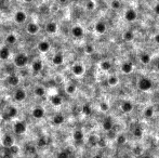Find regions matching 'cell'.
Here are the masks:
<instances>
[{
	"label": "cell",
	"mask_w": 159,
	"mask_h": 158,
	"mask_svg": "<svg viewBox=\"0 0 159 158\" xmlns=\"http://www.w3.org/2000/svg\"><path fill=\"white\" fill-rule=\"evenodd\" d=\"M27 63H28V56L26 54H24V53H20L14 59V64H15V66L20 67V68L25 67L27 65Z\"/></svg>",
	"instance_id": "1"
},
{
	"label": "cell",
	"mask_w": 159,
	"mask_h": 158,
	"mask_svg": "<svg viewBox=\"0 0 159 158\" xmlns=\"http://www.w3.org/2000/svg\"><path fill=\"white\" fill-rule=\"evenodd\" d=\"M152 88H153V81L150 80V78L144 77L142 79H140V81H138V89L141 91H148Z\"/></svg>",
	"instance_id": "2"
},
{
	"label": "cell",
	"mask_w": 159,
	"mask_h": 158,
	"mask_svg": "<svg viewBox=\"0 0 159 158\" xmlns=\"http://www.w3.org/2000/svg\"><path fill=\"white\" fill-rule=\"evenodd\" d=\"M27 130V126L24 121H16L13 126V131L16 134H24Z\"/></svg>",
	"instance_id": "3"
},
{
	"label": "cell",
	"mask_w": 159,
	"mask_h": 158,
	"mask_svg": "<svg viewBox=\"0 0 159 158\" xmlns=\"http://www.w3.org/2000/svg\"><path fill=\"white\" fill-rule=\"evenodd\" d=\"M27 20V14L25 13L24 11H16L15 14H14V21L16 22L17 24H23L26 22Z\"/></svg>",
	"instance_id": "4"
},
{
	"label": "cell",
	"mask_w": 159,
	"mask_h": 158,
	"mask_svg": "<svg viewBox=\"0 0 159 158\" xmlns=\"http://www.w3.org/2000/svg\"><path fill=\"white\" fill-rule=\"evenodd\" d=\"M40 30V27L38 24L34 23V22H30V23L27 24V26H26V32L28 33L29 35H36L38 34Z\"/></svg>",
	"instance_id": "5"
},
{
	"label": "cell",
	"mask_w": 159,
	"mask_h": 158,
	"mask_svg": "<svg viewBox=\"0 0 159 158\" xmlns=\"http://www.w3.org/2000/svg\"><path fill=\"white\" fill-rule=\"evenodd\" d=\"M50 48H51L50 44H49V41H47V40H41V41H39V42H38V44H37L38 51H39V52H41V53L49 52Z\"/></svg>",
	"instance_id": "6"
},
{
	"label": "cell",
	"mask_w": 159,
	"mask_h": 158,
	"mask_svg": "<svg viewBox=\"0 0 159 158\" xmlns=\"http://www.w3.org/2000/svg\"><path fill=\"white\" fill-rule=\"evenodd\" d=\"M72 71L73 74H74L75 76H82L83 74H85V66H83L82 64H80V63H77V64H75L74 66L72 67Z\"/></svg>",
	"instance_id": "7"
},
{
	"label": "cell",
	"mask_w": 159,
	"mask_h": 158,
	"mask_svg": "<svg viewBox=\"0 0 159 158\" xmlns=\"http://www.w3.org/2000/svg\"><path fill=\"white\" fill-rule=\"evenodd\" d=\"M1 143H2V146L3 147H6V148H10L12 145H14L13 137H12V135H10V134H6L5 137H2V141H1Z\"/></svg>",
	"instance_id": "8"
},
{
	"label": "cell",
	"mask_w": 159,
	"mask_h": 158,
	"mask_svg": "<svg viewBox=\"0 0 159 158\" xmlns=\"http://www.w3.org/2000/svg\"><path fill=\"white\" fill-rule=\"evenodd\" d=\"M138 17V14H136V11L133 9H129L126 11L125 13V20L127 22H134Z\"/></svg>",
	"instance_id": "9"
},
{
	"label": "cell",
	"mask_w": 159,
	"mask_h": 158,
	"mask_svg": "<svg viewBox=\"0 0 159 158\" xmlns=\"http://www.w3.org/2000/svg\"><path fill=\"white\" fill-rule=\"evenodd\" d=\"M26 98V91L24 89H17L14 93V100L16 102H23Z\"/></svg>",
	"instance_id": "10"
},
{
	"label": "cell",
	"mask_w": 159,
	"mask_h": 158,
	"mask_svg": "<svg viewBox=\"0 0 159 158\" xmlns=\"http://www.w3.org/2000/svg\"><path fill=\"white\" fill-rule=\"evenodd\" d=\"M46 32L48 33V34H55L56 32H58V24L55 23V22H49V23L46 24Z\"/></svg>",
	"instance_id": "11"
},
{
	"label": "cell",
	"mask_w": 159,
	"mask_h": 158,
	"mask_svg": "<svg viewBox=\"0 0 159 158\" xmlns=\"http://www.w3.org/2000/svg\"><path fill=\"white\" fill-rule=\"evenodd\" d=\"M32 115L36 119H41V118L44 117V110L42 107H39V106H38V107H35L32 112Z\"/></svg>",
	"instance_id": "12"
},
{
	"label": "cell",
	"mask_w": 159,
	"mask_h": 158,
	"mask_svg": "<svg viewBox=\"0 0 159 158\" xmlns=\"http://www.w3.org/2000/svg\"><path fill=\"white\" fill-rule=\"evenodd\" d=\"M85 32H83V28L79 25H76L72 28V35L75 37V38H81L83 36Z\"/></svg>",
	"instance_id": "13"
},
{
	"label": "cell",
	"mask_w": 159,
	"mask_h": 158,
	"mask_svg": "<svg viewBox=\"0 0 159 158\" xmlns=\"http://www.w3.org/2000/svg\"><path fill=\"white\" fill-rule=\"evenodd\" d=\"M102 127L105 131H109L114 128V122L113 119H112L111 117H106L105 119H104L103 124H102Z\"/></svg>",
	"instance_id": "14"
},
{
	"label": "cell",
	"mask_w": 159,
	"mask_h": 158,
	"mask_svg": "<svg viewBox=\"0 0 159 158\" xmlns=\"http://www.w3.org/2000/svg\"><path fill=\"white\" fill-rule=\"evenodd\" d=\"M10 49L8 47H2V48H0V60L2 61H7L9 60L10 57Z\"/></svg>",
	"instance_id": "15"
},
{
	"label": "cell",
	"mask_w": 159,
	"mask_h": 158,
	"mask_svg": "<svg viewBox=\"0 0 159 158\" xmlns=\"http://www.w3.org/2000/svg\"><path fill=\"white\" fill-rule=\"evenodd\" d=\"M63 62H64V56H63L62 53H56V54L53 55L52 57V63L55 66H59V65H62Z\"/></svg>",
	"instance_id": "16"
},
{
	"label": "cell",
	"mask_w": 159,
	"mask_h": 158,
	"mask_svg": "<svg viewBox=\"0 0 159 158\" xmlns=\"http://www.w3.org/2000/svg\"><path fill=\"white\" fill-rule=\"evenodd\" d=\"M121 110L123 113H126V114H128V113H131L132 110H133V104H132L130 101L122 102V104H121Z\"/></svg>",
	"instance_id": "17"
},
{
	"label": "cell",
	"mask_w": 159,
	"mask_h": 158,
	"mask_svg": "<svg viewBox=\"0 0 159 158\" xmlns=\"http://www.w3.org/2000/svg\"><path fill=\"white\" fill-rule=\"evenodd\" d=\"M121 71L123 74H131L133 71V64L130 62H126V63H122L121 65Z\"/></svg>",
	"instance_id": "18"
},
{
	"label": "cell",
	"mask_w": 159,
	"mask_h": 158,
	"mask_svg": "<svg viewBox=\"0 0 159 158\" xmlns=\"http://www.w3.org/2000/svg\"><path fill=\"white\" fill-rule=\"evenodd\" d=\"M94 29H95V32L97 33V34H100V35H103V34H105V32H106V24L104 23V22H97V24H95V26H94Z\"/></svg>",
	"instance_id": "19"
},
{
	"label": "cell",
	"mask_w": 159,
	"mask_h": 158,
	"mask_svg": "<svg viewBox=\"0 0 159 158\" xmlns=\"http://www.w3.org/2000/svg\"><path fill=\"white\" fill-rule=\"evenodd\" d=\"M7 80H8V83H9L11 87H16V86H19L20 83V78L16 75H10Z\"/></svg>",
	"instance_id": "20"
},
{
	"label": "cell",
	"mask_w": 159,
	"mask_h": 158,
	"mask_svg": "<svg viewBox=\"0 0 159 158\" xmlns=\"http://www.w3.org/2000/svg\"><path fill=\"white\" fill-rule=\"evenodd\" d=\"M65 121V118L63 115L61 114H58V115H54L52 118V124L55 125V126H60V125L64 124Z\"/></svg>",
	"instance_id": "21"
},
{
	"label": "cell",
	"mask_w": 159,
	"mask_h": 158,
	"mask_svg": "<svg viewBox=\"0 0 159 158\" xmlns=\"http://www.w3.org/2000/svg\"><path fill=\"white\" fill-rule=\"evenodd\" d=\"M32 71H34V73H36V74H38V73H40V71H42V68H44V64H42V62L41 61H35L34 63H32Z\"/></svg>",
	"instance_id": "22"
},
{
	"label": "cell",
	"mask_w": 159,
	"mask_h": 158,
	"mask_svg": "<svg viewBox=\"0 0 159 158\" xmlns=\"http://www.w3.org/2000/svg\"><path fill=\"white\" fill-rule=\"evenodd\" d=\"M50 102H51V104H52L53 106H56V107H59V106L62 105L63 100H62V98H61L60 95H53V96H51Z\"/></svg>",
	"instance_id": "23"
},
{
	"label": "cell",
	"mask_w": 159,
	"mask_h": 158,
	"mask_svg": "<svg viewBox=\"0 0 159 158\" xmlns=\"http://www.w3.org/2000/svg\"><path fill=\"white\" fill-rule=\"evenodd\" d=\"M122 38H123V40L127 42L132 41V40L134 39L133 32H131V30H127V32H125L123 33V35H122Z\"/></svg>",
	"instance_id": "24"
},
{
	"label": "cell",
	"mask_w": 159,
	"mask_h": 158,
	"mask_svg": "<svg viewBox=\"0 0 159 158\" xmlns=\"http://www.w3.org/2000/svg\"><path fill=\"white\" fill-rule=\"evenodd\" d=\"M16 41H17V37H16L14 34H9L7 36V38H6V42H7L8 44H10V46L15 44Z\"/></svg>",
	"instance_id": "25"
},
{
	"label": "cell",
	"mask_w": 159,
	"mask_h": 158,
	"mask_svg": "<svg viewBox=\"0 0 159 158\" xmlns=\"http://www.w3.org/2000/svg\"><path fill=\"white\" fill-rule=\"evenodd\" d=\"M34 93H35V95L38 96V98H42V96L46 95V90H44V87L39 86V87H36V88H35Z\"/></svg>",
	"instance_id": "26"
},
{
	"label": "cell",
	"mask_w": 159,
	"mask_h": 158,
	"mask_svg": "<svg viewBox=\"0 0 159 158\" xmlns=\"http://www.w3.org/2000/svg\"><path fill=\"white\" fill-rule=\"evenodd\" d=\"M73 137H74V140L77 141V142H80V141L83 140V137H85V134L81 130H76L74 133H73Z\"/></svg>",
	"instance_id": "27"
},
{
	"label": "cell",
	"mask_w": 159,
	"mask_h": 158,
	"mask_svg": "<svg viewBox=\"0 0 159 158\" xmlns=\"http://www.w3.org/2000/svg\"><path fill=\"white\" fill-rule=\"evenodd\" d=\"M150 60H152V57H150V55L148 54V53L144 52L142 53V54H140V61L143 64H148V63L150 62Z\"/></svg>",
	"instance_id": "28"
},
{
	"label": "cell",
	"mask_w": 159,
	"mask_h": 158,
	"mask_svg": "<svg viewBox=\"0 0 159 158\" xmlns=\"http://www.w3.org/2000/svg\"><path fill=\"white\" fill-rule=\"evenodd\" d=\"M100 67H101L102 71H108L109 69L112 68V63L109 62V61H103V62H101V65H100Z\"/></svg>",
	"instance_id": "29"
},
{
	"label": "cell",
	"mask_w": 159,
	"mask_h": 158,
	"mask_svg": "<svg viewBox=\"0 0 159 158\" xmlns=\"http://www.w3.org/2000/svg\"><path fill=\"white\" fill-rule=\"evenodd\" d=\"M118 83H119V80H118V77H116V76H111V77L107 79V83H108L111 87L117 86Z\"/></svg>",
	"instance_id": "30"
},
{
	"label": "cell",
	"mask_w": 159,
	"mask_h": 158,
	"mask_svg": "<svg viewBox=\"0 0 159 158\" xmlns=\"http://www.w3.org/2000/svg\"><path fill=\"white\" fill-rule=\"evenodd\" d=\"M65 91H66V93L67 94H69V95H73V94L75 93V92L77 91V88H76V86L75 85H68L66 87V89H65Z\"/></svg>",
	"instance_id": "31"
},
{
	"label": "cell",
	"mask_w": 159,
	"mask_h": 158,
	"mask_svg": "<svg viewBox=\"0 0 159 158\" xmlns=\"http://www.w3.org/2000/svg\"><path fill=\"white\" fill-rule=\"evenodd\" d=\"M116 142H117V144H119V145L125 144V143L127 142V137H126V135H123V134H119L117 137H116Z\"/></svg>",
	"instance_id": "32"
},
{
	"label": "cell",
	"mask_w": 159,
	"mask_h": 158,
	"mask_svg": "<svg viewBox=\"0 0 159 158\" xmlns=\"http://www.w3.org/2000/svg\"><path fill=\"white\" fill-rule=\"evenodd\" d=\"M133 135L135 137H138V139L143 137V130H142V128H141V127H136L133 130Z\"/></svg>",
	"instance_id": "33"
},
{
	"label": "cell",
	"mask_w": 159,
	"mask_h": 158,
	"mask_svg": "<svg viewBox=\"0 0 159 158\" xmlns=\"http://www.w3.org/2000/svg\"><path fill=\"white\" fill-rule=\"evenodd\" d=\"M47 145V139H46V137H40L39 139L37 140V146L38 147H44Z\"/></svg>",
	"instance_id": "34"
},
{
	"label": "cell",
	"mask_w": 159,
	"mask_h": 158,
	"mask_svg": "<svg viewBox=\"0 0 159 158\" xmlns=\"http://www.w3.org/2000/svg\"><path fill=\"white\" fill-rule=\"evenodd\" d=\"M153 115H154V108L153 107H147L144 110V116L146 118H150V117H153Z\"/></svg>",
	"instance_id": "35"
},
{
	"label": "cell",
	"mask_w": 159,
	"mask_h": 158,
	"mask_svg": "<svg viewBox=\"0 0 159 158\" xmlns=\"http://www.w3.org/2000/svg\"><path fill=\"white\" fill-rule=\"evenodd\" d=\"M100 110H101L103 113L108 112V110H109L108 103H106V102H101V104H100Z\"/></svg>",
	"instance_id": "36"
},
{
	"label": "cell",
	"mask_w": 159,
	"mask_h": 158,
	"mask_svg": "<svg viewBox=\"0 0 159 158\" xmlns=\"http://www.w3.org/2000/svg\"><path fill=\"white\" fill-rule=\"evenodd\" d=\"M111 7L113 8L114 10H118L121 7V2H120L119 0H113L111 2Z\"/></svg>",
	"instance_id": "37"
},
{
	"label": "cell",
	"mask_w": 159,
	"mask_h": 158,
	"mask_svg": "<svg viewBox=\"0 0 159 158\" xmlns=\"http://www.w3.org/2000/svg\"><path fill=\"white\" fill-rule=\"evenodd\" d=\"M97 140H99V137L97 135H91L89 137V144L92 145V146H95V145H97Z\"/></svg>",
	"instance_id": "38"
},
{
	"label": "cell",
	"mask_w": 159,
	"mask_h": 158,
	"mask_svg": "<svg viewBox=\"0 0 159 158\" xmlns=\"http://www.w3.org/2000/svg\"><path fill=\"white\" fill-rule=\"evenodd\" d=\"M87 10H89V11H93V10L95 9V2L93 1V0H90V1H88L87 2Z\"/></svg>",
	"instance_id": "39"
},
{
	"label": "cell",
	"mask_w": 159,
	"mask_h": 158,
	"mask_svg": "<svg viewBox=\"0 0 159 158\" xmlns=\"http://www.w3.org/2000/svg\"><path fill=\"white\" fill-rule=\"evenodd\" d=\"M85 52L87 53V54H92V53L94 52V47H93L92 44H87L85 48Z\"/></svg>",
	"instance_id": "40"
},
{
	"label": "cell",
	"mask_w": 159,
	"mask_h": 158,
	"mask_svg": "<svg viewBox=\"0 0 159 158\" xmlns=\"http://www.w3.org/2000/svg\"><path fill=\"white\" fill-rule=\"evenodd\" d=\"M91 107H90V105H88V104H85V105H83L82 106V113L85 115H90L91 114Z\"/></svg>",
	"instance_id": "41"
},
{
	"label": "cell",
	"mask_w": 159,
	"mask_h": 158,
	"mask_svg": "<svg viewBox=\"0 0 159 158\" xmlns=\"http://www.w3.org/2000/svg\"><path fill=\"white\" fill-rule=\"evenodd\" d=\"M8 115H9V117H15L16 115H17V110H16L15 107H13V106H12V107H10Z\"/></svg>",
	"instance_id": "42"
},
{
	"label": "cell",
	"mask_w": 159,
	"mask_h": 158,
	"mask_svg": "<svg viewBox=\"0 0 159 158\" xmlns=\"http://www.w3.org/2000/svg\"><path fill=\"white\" fill-rule=\"evenodd\" d=\"M9 149L12 152V154H13V155H15V154L17 153V152H19V148H17V147H16V146H14V145H12V146L10 147Z\"/></svg>",
	"instance_id": "43"
},
{
	"label": "cell",
	"mask_w": 159,
	"mask_h": 158,
	"mask_svg": "<svg viewBox=\"0 0 159 158\" xmlns=\"http://www.w3.org/2000/svg\"><path fill=\"white\" fill-rule=\"evenodd\" d=\"M104 139H99V140H97V145H99V146H102V147H104L106 145V143L104 142Z\"/></svg>",
	"instance_id": "44"
},
{
	"label": "cell",
	"mask_w": 159,
	"mask_h": 158,
	"mask_svg": "<svg viewBox=\"0 0 159 158\" xmlns=\"http://www.w3.org/2000/svg\"><path fill=\"white\" fill-rule=\"evenodd\" d=\"M58 156L59 157H61V158H67L68 157V154H67L66 152H61V153L58 154Z\"/></svg>",
	"instance_id": "45"
},
{
	"label": "cell",
	"mask_w": 159,
	"mask_h": 158,
	"mask_svg": "<svg viewBox=\"0 0 159 158\" xmlns=\"http://www.w3.org/2000/svg\"><path fill=\"white\" fill-rule=\"evenodd\" d=\"M154 11H155V13H156L157 15H159V2L157 3L156 6H155V8H154Z\"/></svg>",
	"instance_id": "46"
},
{
	"label": "cell",
	"mask_w": 159,
	"mask_h": 158,
	"mask_svg": "<svg viewBox=\"0 0 159 158\" xmlns=\"http://www.w3.org/2000/svg\"><path fill=\"white\" fill-rule=\"evenodd\" d=\"M154 39H155V41H156L157 44H159V33H158V34H156V35H155Z\"/></svg>",
	"instance_id": "47"
},
{
	"label": "cell",
	"mask_w": 159,
	"mask_h": 158,
	"mask_svg": "<svg viewBox=\"0 0 159 158\" xmlns=\"http://www.w3.org/2000/svg\"><path fill=\"white\" fill-rule=\"evenodd\" d=\"M24 2H27V3H29V2H32V0H23Z\"/></svg>",
	"instance_id": "48"
},
{
	"label": "cell",
	"mask_w": 159,
	"mask_h": 158,
	"mask_svg": "<svg viewBox=\"0 0 159 158\" xmlns=\"http://www.w3.org/2000/svg\"><path fill=\"white\" fill-rule=\"evenodd\" d=\"M60 2H62V3H66V2H67V0H60Z\"/></svg>",
	"instance_id": "49"
},
{
	"label": "cell",
	"mask_w": 159,
	"mask_h": 158,
	"mask_svg": "<svg viewBox=\"0 0 159 158\" xmlns=\"http://www.w3.org/2000/svg\"><path fill=\"white\" fill-rule=\"evenodd\" d=\"M157 69H158V71H159V62L157 63Z\"/></svg>",
	"instance_id": "50"
},
{
	"label": "cell",
	"mask_w": 159,
	"mask_h": 158,
	"mask_svg": "<svg viewBox=\"0 0 159 158\" xmlns=\"http://www.w3.org/2000/svg\"><path fill=\"white\" fill-rule=\"evenodd\" d=\"M0 44H1V36H0Z\"/></svg>",
	"instance_id": "51"
}]
</instances>
